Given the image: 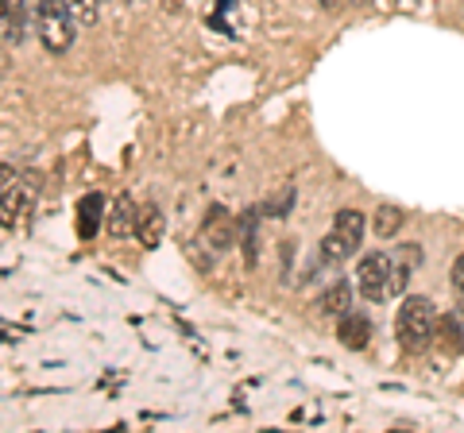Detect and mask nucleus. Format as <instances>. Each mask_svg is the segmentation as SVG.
Wrapping results in <instances>:
<instances>
[{
    "instance_id": "39448f33",
    "label": "nucleus",
    "mask_w": 464,
    "mask_h": 433,
    "mask_svg": "<svg viewBox=\"0 0 464 433\" xmlns=\"http://www.w3.org/2000/svg\"><path fill=\"white\" fill-rule=\"evenodd\" d=\"M35 194L39 186L32 175H20L5 186V194H0V225L8 228V233H24L27 225H32V213H35Z\"/></svg>"
},
{
    "instance_id": "1a4fd4ad",
    "label": "nucleus",
    "mask_w": 464,
    "mask_h": 433,
    "mask_svg": "<svg viewBox=\"0 0 464 433\" xmlns=\"http://www.w3.org/2000/svg\"><path fill=\"white\" fill-rule=\"evenodd\" d=\"M337 337H341V344H344V349H353V352H360V349H368V341H372V322H368V317H364V313L348 310V313H341Z\"/></svg>"
},
{
    "instance_id": "7ed1b4c3",
    "label": "nucleus",
    "mask_w": 464,
    "mask_h": 433,
    "mask_svg": "<svg viewBox=\"0 0 464 433\" xmlns=\"http://www.w3.org/2000/svg\"><path fill=\"white\" fill-rule=\"evenodd\" d=\"M360 244H364V213L360 209H337L333 228L325 233L322 248H317V264L322 267H341L344 259L356 255Z\"/></svg>"
},
{
    "instance_id": "f03ea898",
    "label": "nucleus",
    "mask_w": 464,
    "mask_h": 433,
    "mask_svg": "<svg viewBox=\"0 0 464 433\" xmlns=\"http://www.w3.org/2000/svg\"><path fill=\"white\" fill-rule=\"evenodd\" d=\"M395 333L406 352H426L433 344V333H438V310H433V302L422 294L402 298L399 317H395Z\"/></svg>"
},
{
    "instance_id": "f3484780",
    "label": "nucleus",
    "mask_w": 464,
    "mask_h": 433,
    "mask_svg": "<svg viewBox=\"0 0 464 433\" xmlns=\"http://www.w3.org/2000/svg\"><path fill=\"white\" fill-rule=\"evenodd\" d=\"M395 259H399L406 271H414L418 264H422V248H418V244H402V248L395 252Z\"/></svg>"
},
{
    "instance_id": "a211bd4d",
    "label": "nucleus",
    "mask_w": 464,
    "mask_h": 433,
    "mask_svg": "<svg viewBox=\"0 0 464 433\" xmlns=\"http://www.w3.org/2000/svg\"><path fill=\"white\" fill-rule=\"evenodd\" d=\"M290 206H295V186H286V190H283L279 197H275L267 209H271V216H286V213H290Z\"/></svg>"
},
{
    "instance_id": "9b49d317",
    "label": "nucleus",
    "mask_w": 464,
    "mask_h": 433,
    "mask_svg": "<svg viewBox=\"0 0 464 433\" xmlns=\"http://www.w3.org/2000/svg\"><path fill=\"white\" fill-rule=\"evenodd\" d=\"M433 344L441 349V356H460L464 352V325L457 313L438 317V333H433Z\"/></svg>"
},
{
    "instance_id": "9d476101",
    "label": "nucleus",
    "mask_w": 464,
    "mask_h": 433,
    "mask_svg": "<svg viewBox=\"0 0 464 433\" xmlns=\"http://www.w3.org/2000/svg\"><path fill=\"white\" fill-rule=\"evenodd\" d=\"M105 213H109L105 197H101V194H85L82 206H78V236H82V240H93L97 228H101V221H105Z\"/></svg>"
},
{
    "instance_id": "f8f14e48",
    "label": "nucleus",
    "mask_w": 464,
    "mask_h": 433,
    "mask_svg": "<svg viewBox=\"0 0 464 433\" xmlns=\"http://www.w3.org/2000/svg\"><path fill=\"white\" fill-rule=\"evenodd\" d=\"M163 233H167V216L159 213V206H143L140 221H136L140 244H143V248H159V244H163Z\"/></svg>"
},
{
    "instance_id": "5701e85b",
    "label": "nucleus",
    "mask_w": 464,
    "mask_h": 433,
    "mask_svg": "<svg viewBox=\"0 0 464 433\" xmlns=\"http://www.w3.org/2000/svg\"><path fill=\"white\" fill-rule=\"evenodd\" d=\"M128 5H136V8H143V5H148V0H128Z\"/></svg>"
},
{
    "instance_id": "dca6fc26",
    "label": "nucleus",
    "mask_w": 464,
    "mask_h": 433,
    "mask_svg": "<svg viewBox=\"0 0 464 433\" xmlns=\"http://www.w3.org/2000/svg\"><path fill=\"white\" fill-rule=\"evenodd\" d=\"M70 8V16H74L78 27H93L97 16H101V0H63Z\"/></svg>"
},
{
    "instance_id": "412c9836",
    "label": "nucleus",
    "mask_w": 464,
    "mask_h": 433,
    "mask_svg": "<svg viewBox=\"0 0 464 433\" xmlns=\"http://www.w3.org/2000/svg\"><path fill=\"white\" fill-rule=\"evenodd\" d=\"M163 5H167L170 12H179V8H182V0H163Z\"/></svg>"
},
{
    "instance_id": "0eeeda50",
    "label": "nucleus",
    "mask_w": 464,
    "mask_h": 433,
    "mask_svg": "<svg viewBox=\"0 0 464 433\" xmlns=\"http://www.w3.org/2000/svg\"><path fill=\"white\" fill-rule=\"evenodd\" d=\"M32 27V8L27 0H0V43L5 47H20Z\"/></svg>"
},
{
    "instance_id": "aec40b11",
    "label": "nucleus",
    "mask_w": 464,
    "mask_h": 433,
    "mask_svg": "<svg viewBox=\"0 0 464 433\" xmlns=\"http://www.w3.org/2000/svg\"><path fill=\"white\" fill-rule=\"evenodd\" d=\"M12 178H16V167H5V163H0V194H5V186H8Z\"/></svg>"
},
{
    "instance_id": "ddd939ff",
    "label": "nucleus",
    "mask_w": 464,
    "mask_h": 433,
    "mask_svg": "<svg viewBox=\"0 0 464 433\" xmlns=\"http://www.w3.org/2000/svg\"><path fill=\"white\" fill-rule=\"evenodd\" d=\"M317 306H322V313H329V317H341V313H348L353 310V283H333V286H325L322 291V298H317Z\"/></svg>"
},
{
    "instance_id": "f257e3e1",
    "label": "nucleus",
    "mask_w": 464,
    "mask_h": 433,
    "mask_svg": "<svg viewBox=\"0 0 464 433\" xmlns=\"http://www.w3.org/2000/svg\"><path fill=\"white\" fill-rule=\"evenodd\" d=\"M406 279H411V271H406L399 259L387 255V252H368L356 264V291L364 294L368 302H387V298L402 294Z\"/></svg>"
},
{
    "instance_id": "4be33fe9",
    "label": "nucleus",
    "mask_w": 464,
    "mask_h": 433,
    "mask_svg": "<svg viewBox=\"0 0 464 433\" xmlns=\"http://www.w3.org/2000/svg\"><path fill=\"white\" fill-rule=\"evenodd\" d=\"M317 5H322V8H337L341 0H317Z\"/></svg>"
},
{
    "instance_id": "20e7f679",
    "label": "nucleus",
    "mask_w": 464,
    "mask_h": 433,
    "mask_svg": "<svg viewBox=\"0 0 464 433\" xmlns=\"http://www.w3.org/2000/svg\"><path fill=\"white\" fill-rule=\"evenodd\" d=\"M32 27L51 54H66L74 43V16L63 0H32Z\"/></svg>"
},
{
    "instance_id": "423d86ee",
    "label": "nucleus",
    "mask_w": 464,
    "mask_h": 433,
    "mask_svg": "<svg viewBox=\"0 0 464 433\" xmlns=\"http://www.w3.org/2000/svg\"><path fill=\"white\" fill-rule=\"evenodd\" d=\"M237 221H232V213L225 206H209V213L201 216V240L209 244L213 252H228L232 244H237Z\"/></svg>"
},
{
    "instance_id": "2eb2a0df",
    "label": "nucleus",
    "mask_w": 464,
    "mask_h": 433,
    "mask_svg": "<svg viewBox=\"0 0 464 433\" xmlns=\"http://www.w3.org/2000/svg\"><path fill=\"white\" fill-rule=\"evenodd\" d=\"M402 221H406V213L399 206H380L375 216H372V228H375V236L380 240H391L402 228Z\"/></svg>"
},
{
    "instance_id": "6ab92c4d",
    "label": "nucleus",
    "mask_w": 464,
    "mask_h": 433,
    "mask_svg": "<svg viewBox=\"0 0 464 433\" xmlns=\"http://www.w3.org/2000/svg\"><path fill=\"white\" fill-rule=\"evenodd\" d=\"M453 291H457L460 310H464V255H457V264H453Z\"/></svg>"
},
{
    "instance_id": "6e6552de",
    "label": "nucleus",
    "mask_w": 464,
    "mask_h": 433,
    "mask_svg": "<svg viewBox=\"0 0 464 433\" xmlns=\"http://www.w3.org/2000/svg\"><path fill=\"white\" fill-rule=\"evenodd\" d=\"M136 221H140V206H136L132 194H121V197H116L112 206H109V213H105L109 236H116V240L136 236Z\"/></svg>"
},
{
    "instance_id": "4468645a",
    "label": "nucleus",
    "mask_w": 464,
    "mask_h": 433,
    "mask_svg": "<svg viewBox=\"0 0 464 433\" xmlns=\"http://www.w3.org/2000/svg\"><path fill=\"white\" fill-rule=\"evenodd\" d=\"M240 244H244V264L256 267L259 264V213L256 209L240 216Z\"/></svg>"
}]
</instances>
